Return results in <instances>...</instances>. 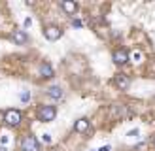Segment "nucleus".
Instances as JSON below:
<instances>
[{
	"label": "nucleus",
	"mask_w": 155,
	"mask_h": 151,
	"mask_svg": "<svg viewBox=\"0 0 155 151\" xmlns=\"http://www.w3.org/2000/svg\"><path fill=\"white\" fill-rule=\"evenodd\" d=\"M57 115V110L53 108V106H40V110H38V119L40 121H53Z\"/></svg>",
	"instance_id": "nucleus-1"
},
{
	"label": "nucleus",
	"mask_w": 155,
	"mask_h": 151,
	"mask_svg": "<svg viewBox=\"0 0 155 151\" xmlns=\"http://www.w3.org/2000/svg\"><path fill=\"white\" fill-rule=\"evenodd\" d=\"M4 121H6V125H10V127H17L21 123V111L19 110H8L6 115H4Z\"/></svg>",
	"instance_id": "nucleus-2"
},
{
	"label": "nucleus",
	"mask_w": 155,
	"mask_h": 151,
	"mask_svg": "<svg viewBox=\"0 0 155 151\" xmlns=\"http://www.w3.org/2000/svg\"><path fill=\"white\" fill-rule=\"evenodd\" d=\"M21 151H40L38 147V140L34 136H25L21 142Z\"/></svg>",
	"instance_id": "nucleus-3"
},
{
	"label": "nucleus",
	"mask_w": 155,
	"mask_h": 151,
	"mask_svg": "<svg viewBox=\"0 0 155 151\" xmlns=\"http://www.w3.org/2000/svg\"><path fill=\"white\" fill-rule=\"evenodd\" d=\"M44 36L48 38L49 42H55V40H59V38L63 36V30H61L59 27H55V25H49V27L44 28Z\"/></svg>",
	"instance_id": "nucleus-4"
},
{
	"label": "nucleus",
	"mask_w": 155,
	"mask_h": 151,
	"mask_svg": "<svg viewBox=\"0 0 155 151\" xmlns=\"http://www.w3.org/2000/svg\"><path fill=\"white\" fill-rule=\"evenodd\" d=\"M129 60V53L125 49H117V51H114V63L115 64H125Z\"/></svg>",
	"instance_id": "nucleus-5"
},
{
	"label": "nucleus",
	"mask_w": 155,
	"mask_h": 151,
	"mask_svg": "<svg viewBox=\"0 0 155 151\" xmlns=\"http://www.w3.org/2000/svg\"><path fill=\"white\" fill-rule=\"evenodd\" d=\"M115 85H117L121 91H125V89H129V85H130V79L127 78L125 74H117V76H115Z\"/></svg>",
	"instance_id": "nucleus-6"
},
{
	"label": "nucleus",
	"mask_w": 155,
	"mask_h": 151,
	"mask_svg": "<svg viewBox=\"0 0 155 151\" xmlns=\"http://www.w3.org/2000/svg\"><path fill=\"white\" fill-rule=\"evenodd\" d=\"M12 40H13L15 43H25V42L28 40V36H27L25 30H15V32L12 34Z\"/></svg>",
	"instance_id": "nucleus-7"
},
{
	"label": "nucleus",
	"mask_w": 155,
	"mask_h": 151,
	"mask_svg": "<svg viewBox=\"0 0 155 151\" xmlns=\"http://www.w3.org/2000/svg\"><path fill=\"white\" fill-rule=\"evenodd\" d=\"M48 95L51 98H55V100H59V98H63V89H61L59 85H53V87L48 89Z\"/></svg>",
	"instance_id": "nucleus-8"
},
{
	"label": "nucleus",
	"mask_w": 155,
	"mask_h": 151,
	"mask_svg": "<svg viewBox=\"0 0 155 151\" xmlns=\"http://www.w3.org/2000/svg\"><path fill=\"white\" fill-rule=\"evenodd\" d=\"M74 128H76V130L78 132H85V130H87V128H89V119H78L76 121V125H74Z\"/></svg>",
	"instance_id": "nucleus-9"
},
{
	"label": "nucleus",
	"mask_w": 155,
	"mask_h": 151,
	"mask_svg": "<svg viewBox=\"0 0 155 151\" xmlns=\"http://www.w3.org/2000/svg\"><path fill=\"white\" fill-rule=\"evenodd\" d=\"M40 74L44 76V78H51V76H53V68L44 63V64H40Z\"/></svg>",
	"instance_id": "nucleus-10"
},
{
	"label": "nucleus",
	"mask_w": 155,
	"mask_h": 151,
	"mask_svg": "<svg viewBox=\"0 0 155 151\" xmlns=\"http://www.w3.org/2000/svg\"><path fill=\"white\" fill-rule=\"evenodd\" d=\"M61 6H63V10H64L66 13H74V11H76V2H70V0H64Z\"/></svg>",
	"instance_id": "nucleus-11"
},
{
	"label": "nucleus",
	"mask_w": 155,
	"mask_h": 151,
	"mask_svg": "<svg viewBox=\"0 0 155 151\" xmlns=\"http://www.w3.org/2000/svg\"><path fill=\"white\" fill-rule=\"evenodd\" d=\"M140 57H142L140 51H134L133 55H130V60H133V63H138V60H140Z\"/></svg>",
	"instance_id": "nucleus-12"
},
{
	"label": "nucleus",
	"mask_w": 155,
	"mask_h": 151,
	"mask_svg": "<svg viewBox=\"0 0 155 151\" xmlns=\"http://www.w3.org/2000/svg\"><path fill=\"white\" fill-rule=\"evenodd\" d=\"M42 142H44V143H49V142H51V136H49V134H44V136H42Z\"/></svg>",
	"instance_id": "nucleus-13"
},
{
	"label": "nucleus",
	"mask_w": 155,
	"mask_h": 151,
	"mask_svg": "<svg viewBox=\"0 0 155 151\" xmlns=\"http://www.w3.org/2000/svg\"><path fill=\"white\" fill-rule=\"evenodd\" d=\"M30 25H32V19L27 17V19H25V27H30Z\"/></svg>",
	"instance_id": "nucleus-14"
},
{
	"label": "nucleus",
	"mask_w": 155,
	"mask_h": 151,
	"mask_svg": "<svg viewBox=\"0 0 155 151\" xmlns=\"http://www.w3.org/2000/svg\"><path fill=\"white\" fill-rule=\"evenodd\" d=\"M28 96H30L28 93H23V95H21V100H28Z\"/></svg>",
	"instance_id": "nucleus-15"
},
{
	"label": "nucleus",
	"mask_w": 155,
	"mask_h": 151,
	"mask_svg": "<svg viewBox=\"0 0 155 151\" xmlns=\"http://www.w3.org/2000/svg\"><path fill=\"white\" fill-rule=\"evenodd\" d=\"M127 136H130V138H133V136H138V130H130Z\"/></svg>",
	"instance_id": "nucleus-16"
},
{
	"label": "nucleus",
	"mask_w": 155,
	"mask_h": 151,
	"mask_svg": "<svg viewBox=\"0 0 155 151\" xmlns=\"http://www.w3.org/2000/svg\"><path fill=\"white\" fill-rule=\"evenodd\" d=\"M98 151H110V146H104V147H100Z\"/></svg>",
	"instance_id": "nucleus-17"
},
{
	"label": "nucleus",
	"mask_w": 155,
	"mask_h": 151,
	"mask_svg": "<svg viewBox=\"0 0 155 151\" xmlns=\"http://www.w3.org/2000/svg\"><path fill=\"white\" fill-rule=\"evenodd\" d=\"M153 146H155V140H153Z\"/></svg>",
	"instance_id": "nucleus-18"
}]
</instances>
